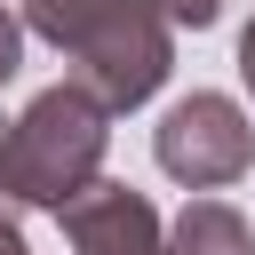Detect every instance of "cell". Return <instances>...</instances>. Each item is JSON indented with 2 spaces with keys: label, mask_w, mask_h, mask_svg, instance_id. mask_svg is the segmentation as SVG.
I'll list each match as a JSON object with an SVG mask.
<instances>
[{
  "label": "cell",
  "mask_w": 255,
  "mask_h": 255,
  "mask_svg": "<svg viewBox=\"0 0 255 255\" xmlns=\"http://www.w3.org/2000/svg\"><path fill=\"white\" fill-rule=\"evenodd\" d=\"M104 143H112V112H104L80 80H56V88H40V96L0 128V191H8L16 207L64 215V207L96 183Z\"/></svg>",
  "instance_id": "7a4b0ae2"
},
{
  "label": "cell",
  "mask_w": 255,
  "mask_h": 255,
  "mask_svg": "<svg viewBox=\"0 0 255 255\" xmlns=\"http://www.w3.org/2000/svg\"><path fill=\"white\" fill-rule=\"evenodd\" d=\"M24 24L72 64L104 112H135L175 72V24L151 0H24Z\"/></svg>",
  "instance_id": "6da1fadb"
},
{
  "label": "cell",
  "mask_w": 255,
  "mask_h": 255,
  "mask_svg": "<svg viewBox=\"0 0 255 255\" xmlns=\"http://www.w3.org/2000/svg\"><path fill=\"white\" fill-rule=\"evenodd\" d=\"M0 255H32L24 231H16V207H8V199H0Z\"/></svg>",
  "instance_id": "ba28073f"
},
{
  "label": "cell",
  "mask_w": 255,
  "mask_h": 255,
  "mask_svg": "<svg viewBox=\"0 0 255 255\" xmlns=\"http://www.w3.org/2000/svg\"><path fill=\"white\" fill-rule=\"evenodd\" d=\"M151 8H159L175 32H207V24L223 16V0H151Z\"/></svg>",
  "instance_id": "8992f818"
},
{
  "label": "cell",
  "mask_w": 255,
  "mask_h": 255,
  "mask_svg": "<svg viewBox=\"0 0 255 255\" xmlns=\"http://www.w3.org/2000/svg\"><path fill=\"white\" fill-rule=\"evenodd\" d=\"M56 223L72 239V255H167V223L135 183H104L96 175Z\"/></svg>",
  "instance_id": "277c9868"
},
{
  "label": "cell",
  "mask_w": 255,
  "mask_h": 255,
  "mask_svg": "<svg viewBox=\"0 0 255 255\" xmlns=\"http://www.w3.org/2000/svg\"><path fill=\"white\" fill-rule=\"evenodd\" d=\"M239 80H247V96H255V24L239 32Z\"/></svg>",
  "instance_id": "9c48e42d"
},
{
  "label": "cell",
  "mask_w": 255,
  "mask_h": 255,
  "mask_svg": "<svg viewBox=\"0 0 255 255\" xmlns=\"http://www.w3.org/2000/svg\"><path fill=\"white\" fill-rule=\"evenodd\" d=\"M167 255H255V223L231 199H183V215L167 223Z\"/></svg>",
  "instance_id": "5b68a950"
},
{
  "label": "cell",
  "mask_w": 255,
  "mask_h": 255,
  "mask_svg": "<svg viewBox=\"0 0 255 255\" xmlns=\"http://www.w3.org/2000/svg\"><path fill=\"white\" fill-rule=\"evenodd\" d=\"M151 159L183 183V191H223L255 167V120L215 96V88H191L183 104H167V120L151 128Z\"/></svg>",
  "instance_id": "3957f363"
},
{
  "label": "cell",
  "mask_w": 255,
  "mask_h": 255,
  "mask_svg": "<svg viewBox=\"0 0 255 255\" xmlns=\"http://www.w3.org/2000/svg\"><path fill=\"white\" fill-rule=\"evenodd\" d=\"M16 64H24V24H16V16L0 8V88L16 80Z\"/></svg>",
  "instance_id": "52a82bcc"
}]
</instances>
